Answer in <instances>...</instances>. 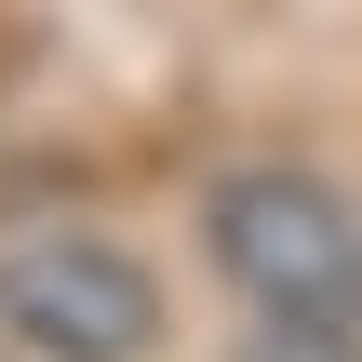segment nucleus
Returning a JSON list of instances; mask_svg holds the SVG:
<instances>
[{"label": "nucleus", "mask_w": 362, "mask_h": 362, "mask_svg": "<svg viewBox=\"0 0 362 362\" xmlns=\"http://www.w3.org/2000/svg\"><path fill=\"white\" fill-rule=\"evenodd\" d=\"M202 242H215L228 296H242L269 336H336V322L362 309V228H349V202H336L322 175H296V161L215 175Z\"/></svg>", "instance_id": "f257e3e1"}, {"label": "nucleus", "mask_w": 362, "mask_h": 362, "mask_svg": "<svg viewBox=\"0 0 362 362\" xmlns=\"http://www.w3.org/2000/svg\"><path fill=\"white\" fill-rule=\"evenodd\" d=\"M0 349L27 362H148L161 349V282L67 215L0 228Z\"/></svg>", "instance_id": "f03ea898"}, {"label": "nucleus", "mask_w": 362, "mask_h": 362, "mask_svg": "<svg viewBox=\"0 0 362 362\" xmlns=\"http://www.w3.org/2000/svg\"><path fill=\"white\" fill-rule=\"evenodd\" d=\"M242 362H349V349H336V336H255Z\"/></svg>", "instance_id": "7ed1b4c3"}]
</instances>
